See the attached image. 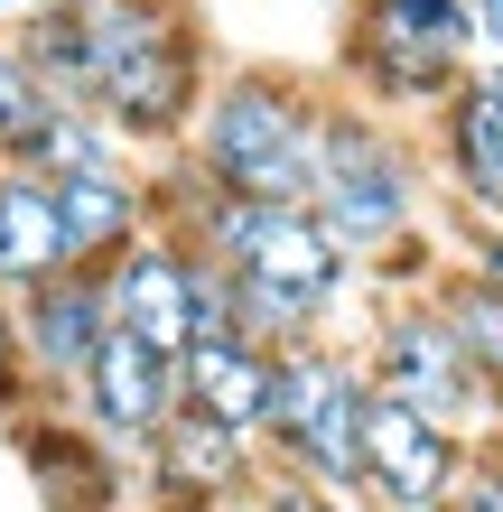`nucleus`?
<instances>
[{"label":"nucleus","instance_id":"obj_1","mask_svg":"<svg viewBox=\"0 0 503 512\" xmlns=\"http://www.w3.org/2000/svg\"><path fill=\"white\" fill-rule=\"evenodd\" d=\"M308 215L345 243V261H364L373 289H429L457 261L448 205H438V168L420 122L327 94V131H317V187Z\"/></svg>","mask_w":503,"mask_h":512},{"label":"nucleus","instance_id":"obj_2","mask_svg":"<svg viewBox=\"0 0 503 512\" xmlns=\"http://www.w3.org/2000/svg\"><path fill=\"white\" fill-rule=\"evenodd\" d=\"M150 168H159V224L168 233H187L196 252H215L233 280H261V289L317 308V317H327V336L354 345V326H364V308H373V280H364V261H345V243L308 215V205L224 196V187H205L177 149L150 159Z\"/></svg>","mask_w":503,"mask_h":512},{"label":"nucleus","instance_id":"obj_3","mask_svg":"<svg viewBox=\"0 0 503 512\" xmlns=\"http://www.w3.org/2000/svg\"><path fill=\"white\" fill-rule=\"evenodd\" d=\"M317 131H327V84L289 75V66H224L196 103L187 159L205 187L224 196H271V205H308L317 187Z\"/></svg>","mask_w":503,"mask_h":512},{"label":"nucleus","instance_id":"obj_4","mask_svg":"<svg viewBox=\"0 0 503 512\" xmlns=\"http://www.w3.org/2000/svg\"><path fill=\"white\" fill-rule=\"evenodd\" d=\"M75 10H84V38H94V112L140 159L187 149L196 103L215 84L196 19L177 0H75Z\"/></svg>","mask_w":503,"mask_h":512},{"label":"nucleus","instance_id":"obj_5","mask_svg":"<svg viewBox=\"0 0 503 512\" xmlns=\"http://www.w3.org/2000/svg\"><path fill=\"white\" fill-rule=\"evenodd\" d=\"M476 0H354L336 94L392 112V122H429L438 103L476 66Z\"/></svg>","mask_w":503,"mask_h":512},{"label":"nucleus","instance_id":"obj_6","mask_svg":"<svg viewBox=\"0 0 503 512\" xmlns=\"http://www.w3.org/2000/svg\"><path fill=\"white\" fill-rule=\"evenodd\" d=\"M354 354H364V373H373L382 401L420 410V419H438V429H457V438H494L503 429L494 382L466 364L457 326L438 317L429 289H373L364 326H354Z\"/></svg>","mask_w":503,"mask_h":512},{"label":"nucleus","instance_id":"obj_7","mask_svg":"<svg viewBox=\"0 0 503 512\" xmlns=\"http://www.w3.org/2000/svg\"><path fill=\"white\" fill-rule=\"evenodd\" d=\"M364 410H373V373L345 336L289 345L280 354V391H271V429H261V457L280 475H308V485L364 494Z\"/></svg>","mask_w":503,"mask_h":512},{"label":"nucleus","instance_id":"obj_8","mask_svg":"<svg viewBox=\"0 0 503 512\" xmlns=\"http://www.w3.org/2000/svg\"><path fill=\"white\" fill-rule=\"evenodd\" d=\"M0 438H10V457H19L28 485H38L47 512H140V466L112 438H94L66 401L19 410Z\"/></svg>","mask_w":503,"mask_h":512},{"label":"nucleus","instance_id":"obj_9","mask_svg":"<svg viewBox=\"0 0 503 512\" xmlns=\"http://www.w3.org/2000/svg\"><path fill=\"white\" fill-rule=\"evenodd\" d=\"M271 475L261 438L224 429L205 410H177L168 429L140 447V512H215V503H252V485Z\"/></svg>","mask_w":503,"mask_h":512},{"label":"nucleus","instance_id":"obj_10","mask_svg":"<svg viewBox=\"0 0 503 512\" xmlns=\"http://www.w3.org/2000/svg\"><path fill=\"white\" fill-rule=\"evenodd\" d=\"M429 168H438V205H448V233L503 224V94L485 84V66H466V84L420 122Z\"/></svg>","mask_w":503,"mask_h":512},{"label":"nucleus","instance_id":"obj_11","mask_svg":"<svg viewBox=\"0 0 503 512\" xmlns=\"http://www.w3.org/2000/svg\"><path fill=\"white\" fill-rule=\"evenodd\" d=\"M66 410L140 466V447H150L168 419L187 410V391H177V354H159V345H140V336L112 326V336L94 345V364H84V382H75Z\"/></svg>","mask_w":503,"mask_h":512},{"label":"nucleus","instance_id":"obj_12","mask_svg":"<svg viewBox=\"0 0 503 512\" xmlns=\"http://www.w3.org/2000/svg\"><path fill=\"white\" fill-rule=\"evenodd\" d=\"M466 447L476 438H457V429H438V419L373 391V410H364V503L373 512H448L457 475H466Z\"/></svg>","mask_w":503,"mask_h":512},{"label":"nucleus","instance_id":"obj_13","mask_svg":"<svg viewBox=\"0 0 503 512\" xmlns=\"http://www.w3.org/2000/svg\"><path fill=\"white\" fill-rule=\"evenodd\" d=\"M10 317H19L28 373H38V401H75L94 345L112 336V289H103V270H56V280H38V289L10 298Z\"/></svg>","mask_w":503,"mask_h":512},{"label":"nucleus","instance_id":"obj_14","mask_svg":"<svg viewBox=\"0 0 503 512\" xmlns=\"http://www.w3.org/2000/svg\"><path fill=\"white\" fill-rule=\"evenodd\" d=\"M56 187V224H66V261L75 270H112L140 233H159V168L140 159H103L75 177H47Z\"/></svg>","mask_w":503,"mask_h":512},{"label":"nucleus","instance_id":"obj_15","mask_svg":"<svg viewBox=\"0 0 503 512\" xmlns=\"http://www.w3.org/2000/svg\"><path fill=\"white\" fill-rule=\"evenodd\" d=\"M196 270L205 252L187 243V233H140V243L103 270V289H112V326L140 345H159V354H187L196 345Z\"/></svg>","mask_w":503,"mask_h":512},{"label":"nucleus","instance_id":"obj_16","mask_svg":"<svg viewBox=\"0 0 503 512\" xmlns=\"http://www.w3.org/2000/svg\"><path fill=\"white\" fill-rule=\"evenodd\" d=\"M177 391H187V410L261 438L271 429V391H280V354L252 345V336H205V345L177 354Z\"/></svg>","mask_w":503,"mask_h":512},{"label":"nucleus","instance_id":"obj_17","mask_svg":"<svg viewBox=\"0 0 503 512\" xmlns=\"http://www.w3.org/2000/svg\"><path fill=\"white\" fill-rule=\"evenodd\" d=\"M66 261V224H56V187L38 168H0V298L56 280Z\"/></svg>","mask_w":503,"mask_h":512},{"label":"nucleus","instance_id":"obj_18","mask_svg":"<svg viewBox=\"0 0 503 512\" xmlns=\"http://www.w3.org/2000/svg\"><path fill=\"white\" fill-rule=\"evenodd\" d=\"M10 38L28 56V75H38L66 112H94V38H84V10H75V0H38Z\"/></svg>","mask_w":503,"mask_h":512},{"label":"nucleus","instance_id":"obj_19","mask_svg":"<svg viewBox=\"0 0 503 512\" xmlns=\"http://www.w3.org/2000/svg\"><path fill=\"white\" fill-rule=\"evenodd\" d=\"M429 298H438V317L457 326L466 364H476V373L494 382V401H503V289H494V280H476L466 261H448V270L429 280Z\"/></svg>","mask_w":503,"mask_h":512},{"label":"nucleus","instance_id":"obj_20","mask_svg":"<svg viewBox=\"0 0 503 512\" xmlns=\"http://www.w3.org/2000/svg\"><path fill=\"white\" fill-rule=\"evenodd\" d=\"M56 112H66V103H56L47 84L28 75L19 38L0 28V159H10V168H28V159H38V140H47V122H56Z\"/></svg>","mask_w":503,"mask_h":512},{"label":"nucleus","instance_id":"obj_21","mask_svg":"<svg viewBox=\"0 0 503 512\" xmlns=\"http://www.w3.org/2000/svg\"><path fill=\"white\" fill-rule=\"evenodd\" d=\"M103 159H131V140L103 122V112H56L47 140H38V177H75V168H103Z\"/></svg>","mask_w":503,"mask_h":512},{"label":"nucleus","instance_id":"obj_22","mask_svg":"<svg viewBox=\"0 0 503 512\" xmlns=\"http://www.w3.org/2000/svg\"><path fill=\"white\" fill-rule=\"evenodd\" d=\"M252 512H373L364 494H336V485H308V475H261L252 485Z\"/></svg>","mask_w":503,"mask_h":512},{"label":"nucleus","instance_id":"obj_23","mask_svg":"<svg viewBox=\"0 0 503 512\" xmlns=\"http://www.w3.org/2000/svg\"><path fill=\"white\" fill-rule=\"evenodd\" d=\"M448 512H503V429L466 447V475H457V494Z\"/></svg>","mask_w":503,"mask_h":512},{"label":"nucleus","instance_id":"obj_24","mask_svg":"<svg viewBox=\"0 0 503 512\" xmlns=\"http://www.w3.org/2000/svg\"><path fill=\"white\" fill-rule=\"evenodd\" d=\"M19 410H38V373H28V354H19V317H10V298H0V429H10Z\"/></svg>","mask_w":503,"mask_h":512},{"label":"nucleus","instance_id":"obj_25","mask_svg":"<svg viewBox=\"0 0 503 512\" xmlns=\"http://www.w3.org/2000/svg\"><path fill=\"white\" fill-rule=\"evenodd\" d=\"M457 261L476 270V280L503 289V224H476V233H457Z\"/></svg>","mask_w":503,"mask_h":512},{"label":"nucleus","instance_id":"obj_26","mask_svg":"<svg viewBox=\"0 0 503 512\" xmlns=\"http://www.w3.org/2000/svg\"><path fill=\"white\" fill-rule=\"evenodd\" d=\"M476 47L503 56V0H476Z\"/></svg>","mask_w":503,"mask_h":512},{"label":"nucleus","instance_id":"obj_27","mask_svg":"<svg viewBox=\"0 0 503 512\" xmlns=\"http://www.w3.org/2000/svg\"><path fill=\"white\" fill-rule=\"evenodd\" d=\"M28 10H38V0H0V28H19Z\"/></svg>","mask_w":503,"mask_h":512},{"label":"nucleus","instance_id":"obj_28","mask_svg":"<svg viewBox=\"0 0 503 512\" xmlns=\"http://www.w3.org/2000/svg\"><path fill=\"white\" fill-rule=\"evenodd\" d=\"M476 66H485V84H494V94H503V56H476Z\"/></svg>","mask_w":503,"mask_h":512},{"label":"nucleus","instance_id":"obj_29","mask_svg":"<svg viewBox=\"0 0 503 512\" xmlns=\"http://www.w3.org/2000/svg\"><path fill=\"white\" fill-rule=\"evenodd\" d=\"M215 512H252V503H215Z\"/></svg>","mask_w":503,"mask_h":512},{"label":"nucleus","instance_id":"obj_30","mask_svg":"<svg viewBox=\"0 0 503 512\" xmlns=\"http://www.w3.org/2000/svg\"><path fill=\"white\" fill-rule=\"evenodd\" d=\"M0 168H10V159H0Z\"/></svg>","mask_w":503,"mask_h":512}]
</instances>
